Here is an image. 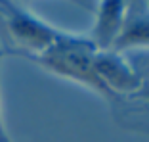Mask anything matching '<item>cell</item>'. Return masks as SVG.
Segmentation results:
<instances>
[{
  "instance_id": "6da1fadb",
  "label": "cell",
  "mask_w": 149,
  "mask_h": 142,
  "mask_svg": "<svg viewBox=\"0 0 149 142\" xmlns=\"http://www.w3.org/2000/svg\"><path fill=\"white\" fill-rule=\"evenodd\" d=\"M96 52H97V48L92 44L90 39L65 33L54 46L44 50L42 54L31 56L29 60L36 62L44 69L52 71V73H56L59 77H65V79H71L80 84H86L90 89L109 96V92L101 84L100 77L96 75V69H94Z\"/></svg>"
},
{
  "instance_id": "7a4b0ae2",
  "label": "cell",
  "mask_w": 149,
  "mask_h": 142,
  "mask_svg": "<svg viewBox=\"0 0 149 142\" xmlns=\"http://www.w3.org/2000/svg\"><path fill=\"white\" fill-rule=\"evenodd\" d=\"M0 27L15 46V52L25 58L42 54L65 35L13 0H0Z\"/></svg>"
},
{
  "instance_id": "3957f363",
  "label": "cell",
  "mask_w": 149,
  "mask_h": 142,
  "mask_svg": "<svg viewBox=\"0 0 149 142\" xmlns=\"http://www.w3.org/2000/svg\"><path fill=\"white\" fill-rule=\"evenodd\" d=\"M94 69L109 96L138 92L145 86L126 56L117 50H97L94 58Z\"/></svg>"
},
{
  "instance_id": "277c9868",
  "label": "cell",
  "mask_w": 149,
  "mask_h": 142,
  "mask_svg": "<svg viewBox=\"0 0 149 142\" xmlns=\"http://www.w3.org/2000/svg\"><path fill=\"white\" fill-rule=\"evenodd\" d=\"M128 18L126 0H100L90 40L97 50H113Z\"/></svg>"
},
{
  "instance_id": "5b68a950",
  "label": "cell",
  "mask_w": 149,
  "mask_h": 142,
  "mask_svg": "<svg viewBox=\"0 0 149 142\" xmlns=\"http://www.w3.org/2000/svg\"><path fill=\"white\" fill-rule=\"evenodd\" d=\"M126 60L130 62V65L136 69V73L140 75V79L145 84V77H149V46H145L143 52H138L134 56H126Z\"/></svg>"
},
{
  "instance_id": "8992f818",
  "label": "cell",
  "mask_w": 149,
  "mask_h": 142,
  "mask_svg": "<svg viewBox=\"0 0 149 142\" xmlns=\"http://www.w3.org/2000/svg\"><path fill=\"white\" fill-rule=\"evenodd\" d=\"M2 56H4V52H2V50H0V63H2ZM0 142H13L12 138H10L8 131H6L4 119H2V104H0Z\"/></svg>"
}]
</instances>
